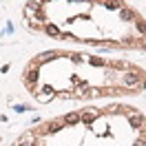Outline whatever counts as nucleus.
Instances as JSON below:
<instances>
[{
    "label": "nucleus",
    "instance_id": "obj_1",
    "mask_svg": "<svg viewBox=\"0 0 146 146\" xmlns=\"http://www.w3.org/2000/svg\"><path fill=\"white\" fill-rule=\"evenodd\" d=\"M20 82L38 104L117 102L146 93L142 64L82 49H46L20 71Z\"/></svg>",
    "mask_w": 146,
    "mask_h": 146
},
{
    "label": "nucleus",
    "instance_id": "obj_2",
    "mask_svg": "<svg viewBox=\"0 0 146 146\" xmlns=\"http://www.w3.org/2000/svg\"><path fill=\"white\" fill-rule=\"evenodd\" d=\"M22 22L58 42L146 53V18L126 0H27Z\"/></svg>",
    "mask_w": 146,
    "mask_h": 146
},
{
    "label": "nucleus",
    "instance_id": "obj_3",
    "mask_svg": "<svg viewBox=\"0 0 146 146\" xmlns=\"http://www.w3.org/2000/svg\"><path fill=\"white\" fill-rule=\"evenodd\" d=\"M9 146H146V115L122 100L89 104L36 122Z\"/></svg>",
    "mask_w": 146,
    "mask_h": 146
},
{
    "label": "nucleus",
    "instance_id": "obj_4",
    "mask_svg": "<svg viewBox=\"0 0 146 146\" xmlns=\"http://www.w3.org/2000/svg\"><path fill=\"white\" fill-rule=\"evenodd\" d=\"M0 144H2V137H0Z\"/></svg>",
    "mask_w": 146,
    "mask_h": 146
}]
</instances>
